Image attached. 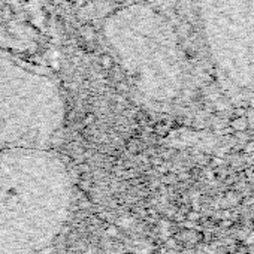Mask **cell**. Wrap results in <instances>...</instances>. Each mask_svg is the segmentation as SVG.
Returning a JSON list of instances; mask_svg holds the SVG:
<instances>
[{
  "label": "cell",
  "instance_id": "cell-5",
  "mask_svg": "<svg viewBox=\"0 0 254 254\" xmlns=\"http://www.w3.org/2000/svg\"><path fill=\"white\" fill-rule=\"evenodd\" d=\"M245 151H247V153H253V151H254V142H248V144L245 145Z\"/></svg>",
  "mask_w": 254,
  "mask_h": 254
},
{
  "label": "cell",
  "instance_id": "cell-1",
  "mask_svg": "<svg viewBox=\"0 0 254 254\" xmlns=\"http://www.w3.org/2000/svg\"><path fill=\"white\" fill-rule=\"evenodd\" d=\"M73 181L50 148L0 150V254H39L69 218Z\"/></svg>",
  "mask_w": 254,
  "mask_h": 254
},
{
  "label": "cell",
  "instance_id": "cell-4",
  "mask_svg": "<svg viewBox=\"0 0 254 254\" xmlns=\"http://www.w3.org/2000/svg\"><path fill=\"white\" fill-rule=\"evenodd\" d=\"M235 117L236 118H244L245 117V108H242V106L235 108Z\"/></svg>",
  "mask_w": 254,
  "mask_h": 254
},
{
  "label": "cell",
  "instance_id": "cell-2",
  "mask_svg": "<svg viewBox=\"0 0 254 254\" xmlns=\"http://www.w3.org/2000/svg\"><path fill=\"white\" fill-rule=\"evenodd\" d=\"M64 121L57 81L0 51V150L50 148Z\"/></svg>",
  "mask_w": 254,
  "mask_h": 254
},
{
  "label": "cell",
  "instance_id": "cell-3",
  "mask_svg": "<svg viewBox=\"0 0 254 254\" xmlns=\"http://www.w3.org/2000/svg\"><path fill=\"white\" fill-rule=\"evenodd\" d=\"M105 36L138 91L159 102L172 93L174 48L157 11L139 3L121 8L109 17Z\"/></svg>",
  "mask_w": 254,
  "mask_h": 254
}]
</instances>
